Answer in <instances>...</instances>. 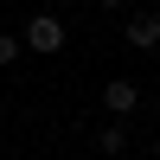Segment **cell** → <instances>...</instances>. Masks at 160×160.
I'll return each instance as SVG.
<instances>
[{
	"label": "cell",
	"instance_id": "cell-2",
	"mask_svg": "<svg viewBox=\"0 0 160 160\" xmlns=\"http://www.w3.org/2000/svg\"><path fill=\"white\" fill-rule=\"evenodd\" d=\"M128 45L135 51H154L160 45V13H128Z\"/></svg>",
	"mask_w": 160,
	"mask_h": 160
},
{
	"label": "cell",
	"instance_id": "cell-3",
	"mask_svg": "<svg viewBox=\"0 0 160 160\" xmlns=\"http://www.w3.org/2000/svg\"><path fill=\"white\" fill-rule=\"evenodd\" d=\"M135 102H141V90L128 83V77H115V83L102 90V109H109V115H128V109H135Z\"/></svg>",
	"mask_w": 160,
	"mask_h": 160
},
{
	"label": "cell",
	"instance_id": "cell-5",
	"mask_svg": "<svg viewBox=\"0 0 160 160\" xmlns=\"http://www.w3.org/2000/svg\"><path fill=\"white\" fill-rule=\"evenodd\" d=\"M7 64H19V38H13V32H0V71H7Z\"/></svg>",
	"mask_w": 160,
	"mask_h": 160
},
{
	"label": "cell",
	"instance_id": "cell-6",
	"mask_svg": "<svg viewBox=\"0 0 160 160\" xmlns=\"http://www.w3.org/2000/svg\"><path fill=\"white\" fill-rule=\"evenodd\" d=\"M96 7H109V13H115V7H122V0H96Z\"/></svg>",
	"mask_w": 160,
	"mask_h": 160
},
{
	"label": "cell",
	"instance_id": "cell-1",
	"mask_svg": "<svg viewBox=\"0 0 160 160\" xmlns=\"http://www.w3.org/2000/svg\"><path fill=\"white\" fill-rule=\"evenodd\" d=\"M26 51H38V58L64 51V19H58V13H38V19H26Z\"/></svg>",
	"mask_w": 160,
	"mask_h": 160
},
{
	"label": "cell",
	"instance_id": "cell-4",
	"mask_svg": "<svg viewBox=\"0 0 160 160\" xmlns=\"http://www.w3.org/2000/svg\"><path fill=\"white\" fill-rule=\"evenodd\" d=\"M96 148H102V154H122V148H128V128H122V122H109V128L96 135Z\"/></svg>",
	"mask_w": 160,
	"mask_h": 160
}]
</instances>
